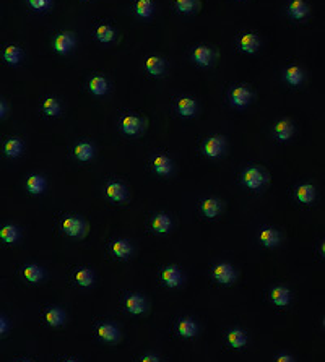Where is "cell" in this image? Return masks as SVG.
Returning a JSON list of instances; mask_svg holds the SVG:
<instances>
[{
	"instance_id": "cell-1",
	"label": "cell",
	"mask_w": 325,
	"mask_h": 362,
	"mask_svg": "<svg viewBox=\"0 0 325 362\" xmlns=\"http://www.w3.org/2000/svg\"><path fill=\"white\" fill-rule=\"evenodd\" d=\"M265 176L260 169H255V167H249L244 171V176H242V182L246 187H249L252 190L255 188H260L265 184Z\"/></svg>"
},
{
	"instance_id": "cell-2",
	"label": "cell",
	"mask_w": 325,
	"mask_h": 362,
	"mask_svg": "<svg viewBox=\"0 0 325 362\" xmlns=\"http://www.w3.org/2000/svg\"><path fill=\"white\" fill-rule=\"evenodd\" d=\"M213 276H215V280L218 283H221V284H228V283H231L234 280V270L231 268V265H226V263H219L215 266V270H213Z\"/></svg>"
},
{
	"instance_id": "cell-3",
	"label": "cell",
	"mask_w": 325,
	"mask_h": 362,
	"mask_svg": "<svg viewBox=\"0 0 325 362\" xmlns=\"http://www.w3.org/2000/svg\"><path fill=\"white\" fill-rule=\"evenodd\" d=\"M62 229L67 234H70L73 237H78L85 231V224H83L82 220H78V218H65L64 223H62Z\"/></svg>"
},
{
	"instance_id": "cell-4",
	"label": "cell",
	"mask_w": 325,
	"mask_h": 362,
	"mask_svg": "<svg viewBox=\"0 0 325 362\" xmlns=\"http://www.w3.org/2000/svg\"><path fill=\"white\" fill-rule=\"evenodd\" d=\"M162 281H165L169 288H176L182 281V276L177 266H168V268L162 270Z\"/></svg>"
},
{
	"instance_id": "cell-5",
	"label": "cell",
	"mask_w": 325,
	"mask_h": 362,
	"mask_svg": "<svg viewBox=\"0 0 325 362\" xmlns=\"http://www.w3.org/2000/svg\"><path fill=\"white\" fill-rule=\"evenodd\" d=\"M204 151L210 156V158H218L219 153L223 151V140L218 137H212L205 141L204 145Z\"/></svg>"
},
{
	"instance_id": "cell-6",
	"label": "cell",
	"mask_w": 325,
	"mask_h": 362,
	"mask_svg": "<svg viewBox=\"0 0 325 362\" xmlns=\"http://www.w3.org/2000/svg\"><path fill=\"white\" fill-rule=\"evenodd\" d=\"M98 336L103 341H117L120 335H119V330L114 325H109V323H103V325L98 327Z\"/></svg>"
},
{
	"instance_id": "cell-7",
	"label": "cell",
	"mask_w": 325,
	"mask_h": 362,
	"mask_svg": "<svg viewBox=\"0 0 325 362\" xmlns=\"http://www.w3.org/2000/svg\"><path fill=\"white\" fill-rule=\"evenodd\" d=\"M249 99H251V91L244 87H237L231 91V101L234 106L242 108V106H246Z\"/></svg>"
},
{
	"instance_id": "cell-8",
	"label": "cell",
	"mask_w": 325,
	"mask_h": 362,
	"mask_svg": "<svg viewBox=\"0 0 325 362\" xmlns=\"http://www.w3.org/2000/svg\"><path fill=\"white\" fill-rule=\"evenodd\" d=\"M120 127H122L124 133H127V135H135V133L140 130V120L135 116H126L120 122Z\"/></svg>"
},
{
	"instance_id": "cell-9",
	"label": "cell",
	"mask_w": 325,
	"mask_h": 362,
	"mask_svg": "<svg viewBox=\"0 0 325 362\" xmlns=\"http://www.w3.org/2000/svg\"><path fill=\"white\" fill-rule=\"evenodd\" d=\"M177 331H179V335H182L186 338H192V336L197 335V325H195L194 320L182 318L177 325Z\"/></svg>"
},
{
	"instance_id": "cell-10",
	"label": "cell",
	"mask_w": 325,
	"mask_h": 362,
	"mask_svg": "<svg viewBox=\"0 0 325 362\" xmlns=\"http://www.w3.org/2000/svg\"><path fill=\"white\" fill-rule=\"evenodd\" d=\"M72 46H73V37L70 34L64 33V34H59L55 37L54 47L59 54H67V51H69Z\"/></svg>"
},
{
	"instance_id": "cell-11",
	"label": "cell",
	"mask_w": 325,
	"mask_h": 362,
	"mask_svg": "<svg viewBox=\"0 0 325 362\" xmlns=\"http://www.w3.org/2000/svg\"><path fill=\"white\" fill-rule=\"evenodd\" d=\"M270 297L273 301V304H276V306H288V302H290V292L286 288H273L272 292H270Z\"/></svg>"
},
{
	"instance_id": "cell-12",
	"label": "cell",
	"mask_w": 325,
	"mask_h": 362,
	"mask_svg": "<svg viewBox=\"0 0 325 362\" xmlns=\"http://www.w3.org/2000/svg\"><path fill=\"white\" fill-rule=\"evenodd\" d=\"M126 307L132 313L138 315V313H143V310H145V299H143L141 296H129L126 299Z\"/></svg>"
},
{
	"instance_id": "cell-13",
	"label": "cell",
	"mask_w": 325,
	"mask_h": 362,
	"mask_svg": "<svg viewBox=\"0 0 325 362\" xmlns=\"http://www.w3.org/2000/svg\"><path fill=\"white\" fill-rule=\"evenodd\" d=\"M151 226L156 232L166 234L169 231V227H171V220H169V216H166V215H156L155 218H153Z\"/></svg>"
},
{
	"instance_id": "cell-14",
	"label": "cell",
	"mask_w": 325,
	"mask_h": 362,
	"mask_svg": "<svg viewBox=\"0 0 325 362\" xmlns=\"http://www.w3.org/2000/svg\"><path fill=\"white\" fill-rule=\"evenodd\" d=\"M296 197H298V200L301 203H311L312 200L315 198V190L309 184L301 185L298 190H296Z\"/></svg>"
},
{
	"instance_id": "cell-15",
	"label": "cell",
	"mask_w": 325,
	"mask_h": 362,
	"mask_svg": "<svg viewBox=\"0 0 325 362\" xmlns=\"http://www.w3.org/2000/svg\"><path fill=\"white\" fill-rule=\"evenodd\" d=\"M106 194L111 200H114V202H120V200L126 198V188H124L120 184L114 182L106 187Z\"/></svg>"
},
{
	"instance_id": "cell-16",
	"label": "cell",
	"mask_w": 325,
	"mask_h": 362,
	"mask_svg": "<svg viewBox=\"0 0 325 362\" xmlns=\"http://www.w3.org/2000/svg\"><path fill=\"white\" fill-rule=\"evenodd\" d=\"M228 343L231 345L233 348H242L246 343H247V338L244 335V331L241 330H233L228 333Z\"/></svg>"
},
{
	"instance_id": "cell-17",
	"label": "cell",
	"mask_w": 325,
	"mask_h": 362,
	"mask_svg": "<svg viewBox=\"0 0 325 362\" xmlns=\"http://www.w3.org/2000/svg\"><path fill=\"white\" fill-rule=\"evenodd\" d=\"M210 59H212V51L208 49V47H204V46H198L195 47L194 51V60L200 65H208L210 63Z\"/></svg>"
},
{
	"instance_id": "cell-18",
	"label": "cell",
	"mask_w": 325,
	"mask_h": 362,
	"mask_svg": "<svg viewBox=\"0 0 325 362\" xmlns=\"http://www.w3.org/2000/svg\"><path fill=\"white\" fill-rule=\"evenodd\" d=\"M65 315H64V312L60 309H49L46 312V322L49 323V325L52 327H59L62 325V322H64Z\"/></svg>"
},
{
	"instance_id": "cell-19",
	"label": "cell",
	"mask_w": 325,
	"mask_h": 362,
	"mask_svg": "<svg viewBox=\"0 0 325 362\" xmlns=\"http://www.w3.org/2000/svg\"><path fill=\"white\" fill-rule=\"evenodd\" d=\"M290 13L296 20H301L306 15H308V7L302 2V0H293L290 5Z\"/></svg>"
},
{
	"instance_id": "cell-20",
	"label": "cell",
	"mask_w": 325,
	"mask_h": 362,
	"mask_svg": "<svg viewBox=\"0 0 325 362\" xmlns=\"http://www.w3.org/2000/svg\"><path fill=\"white\" fill-rule=\"evenodd\" d=\"M285 78H286V81H288L290 84H293V87H294V84H299L302 81V72H301L299 67L293 65V67H290V69H286Z\"/></svg>"
},
{
	"instance_id": "cell-21",
	"label": "cell",
	"mask_w": 325,
	"mask_h": 362,
	"mask_svg": "<svg viewBox=\"0 0 325 362\" xmlns=\"http://www.w3.org/2000/svg\"><path fill=\"white\" fill-rule=\"evenodd\" d=\"M112 252H114V255L120 257V259H126V257L130 255L132 247H130V244L127 241L119 239V241H116V242L112 244Z\"/></svg>"
},
{
	"instance_id": "cell-22",
	"label": "cell",
	"mask_w": 325,
	"mask_h": 362,
	"mask_svg": "<svg viewBox=\"0 0 325 362\" xmlns=\"http://www.w3.org/2000/svg\"><path fill=\"white\" fill-rule=\"evenodd\" d=\"M153 167H155V171L161 176H166L171 173V163L166 156H156L155 161H153Z\"/></svg>"
},
{
	"instance_id": "cell-23",
	"label": "cell",
	"mask_w": 325,
	"mask_h": 362,
	"mask_svg": "<svg viewBox=\"0 0 325 362\" xmlns=\"http://www.w3.org/2000/svg\"><path fill=\"white\" fill-rule=\"evenodd\" d=\"M202 211H204V215L208 216V218H215V216L219 213V203H218V200H215V198L205 200V202L202 203Z\"/></svg>"
},
{
	"instance_id": "cell-24",
	"label": "cell",
	"mask_w": 325,
	"mask_h": 362,
	"mask_svg": "<svg viewBox=\"0 0 325 362\" xmlns=\"http://www.w3.org/2000/svg\"><path fill=\"white\" fill-rule=\"evenodd\" d=\"M260 241H262V244L265 247H273V245L278 244L280 236H278V232L273 231V229H263L260 232Z\"/></svg>"
},
{
	"instance_id": "cell-25",
	"label": "cell",
	"mask_w": 325,
	"mask_h": 362,
	"mask_svg": "<svg viewBox=\"0 0 325 362\" xmlns=\"http://www.w3.org/2000/svg\"><path fill=\"white\" fill-rule=\"evenodd\" d=\"M23 274H25V278L28 281L37 283V281H41V278H43V270L36 265H28L26 268L23 270Z\"/></svg>"
},
{
	"instance_id": "cell-26",
	"label": "cell",
	"mask_w": 325,
	"mask_h": 362,
	"mask_svg": "<svg viewBox=\"0 0 325 362\" xmlns=\"http://www.w3.org/2000/svg\"><path fill=\"white\" fill-rule=\"evenodd\" d=\"M75 156L80 161H90L93 158V146L90 143H80V145L75 148Z\"/></svg>"
},
{
	"instance_id": "cell-27",
	"label": "cell",
	"mask_w": 325,
	"mask_h": 362,
	"mask_svg": "<svg viewBox=\"0 0 325 362\" xmlns=\"http://www.w3.org/2000/svg\"><path fill=\"white\" fill-rule=\"evenodd\" d=\"M241 47L246 52H254L259 47V39L255 34H244L241 37Z\"/></svg>"
},
{
	"instance_id": "cell-28",
	"label": "cell",
	"mask_w": 325,
	"mask_h": 362,
	"mask_svg": "<svg viewBox=\"0 0 325 362\" xmlns=\"http://www.w3.org/2000/svg\"><path fill=\"white\" fill-rule=\"evenodd\" d=\"M275 132H276V137H278L280 140H288L291 137V133H293V127H291L290 122L281 120V122L276 123Z\"/></svg>"
},
{
	"instance_id": "cell-29",
	"label": "cell",
	"mask_w": 325,
	"mask_h": 362,
	"mask_svg": "<svg viewBox=\"0 0 325 362\" xmlns=\"http://www.w3.org/2000/svg\"><path fill=\"white\" fill-rule=\"evenodd\" d=\"M179 112L182 114L186 117H190L192 114L195 112V101L194 99H189V98H182L177 104Z\"/></svg>"
},
{
	"instance_id": "cell-30",
	"label": "cell",
	"mask_w": 325,
	"mask_h": 362,
	"mask_svg": "<svg viewBox=\"0 0 325 362\" xmlns=\"http://www.w3.org/2000/svg\"><path fill=\"white\" fill-rule=\"evenodd\" d=\"M26 187L31 194H41L44 190V179L41 176H31L28 179Z\"/></svg>"
},
{
	"instance_id": "cell-31",
	"label": "cell",
	"mask_w": 325,
	"mask_h": 362,
	"mask_svg": "<svg viewBox=\"0 0 325 362\" xmlns=\"http://www.w3.org/2000/svg\"><path fill=\"white\" fill-rule=\"evenodd\" d=\"M90 90H91L94 94H98V96H103V94L106 93V90H108L106 80H104L103 77H94V78H91V81H90Z\"/></svg>"
},
{
	"instance_id": "cell-32",
	"label": "cell",
	"mask_w": 325,
	"mask_h": 362,
	"mask_svg": "<svg viewBox=\"0 0 325 362\" xmlns=\"http://www.w3.org/2000/svg\"><path fill=\"white\" fill-rule=\"evenodd\" d=\"M22 148H23V143L18 140V138H12V140H8V141L5 143L4 151H5L8 156H16V155H20Z\"/></svg>"
},
{
	"instance_id": "cell-33",
	"label": "cell",
	"mask_w": 325,
	"mask_h": 362,
	"mask_svg": "<svg viewBox=\"0 0 325 362\" xmlns=\"http://www.w3.org/2000/svg\"><path fill=\"white\" fill-rule=\"evenodd\" d=\"M18 229L15 226H4L0 229V239L5 241V242H15L18 239Z\"/></svg>"
},
{
	"instance_id": "cell-34",
	"label": "cell",
	"mask_w": 325,
	"mask_h": 362,
	"mask_svg": "<svg viewBox=\"0 0 325 362\" xmlns=\"http://www.w3.org/2000/svg\"><path fill=\"white\" fill-rule=\"evenodd\" d=\"M147 70L151 75H161L162 70H165V63H162V60L158 59V57H150L147 60Z\"/></svg>"
},
{
	"instance_id": "cell-35",
	"label": "cell",
	"mask_w": 325,
	"mask_h": 362,
	"mask_svg": "<svg viewBox=\"0 0 325 362\" xmlns=\"http://www.w3.org/2000/svg\"><path fill=\"white\" fill-rule=\"evenodd\" d=\"M20 57H22V51L15 46H8L5 49V52H4V59L8 63H13V65L20 62Z\"/></svg>"
},
{
	"instance_id": "cell-36",
	"label": "cell",
	"mask_w": 325,
	"mask_h": 362,
	"mask_svg": "<svg viewBox=\"0 0 325 362\" xmlns=\"http://www.w3.org/2000/svg\"><path fill=\"white\" fill-rule=\"evenodd\" d=\"M135 10H137V15L141 16V18H148L153 12V4L151 0H138L137 5H135Z\"/></svg>"
},
{
	"instance_id": "cell-37",
	"label": "cell",
	"mask_w": 325,
	"mask_h": 362,
	"mask_svg": "<svg viewBox=\"0 0 325 362\" xmlns=\"http://www.w3.org/2000/svg\"><path fill=\"white\" fill-rule=\"evenodd\" d=\"M43 108H44V112L47 114V116H57V114H59V111H60L59 102H57L54 98L46 99L44 104H43Z\"/></svg>"
},
{
	"instance_id": "cell-38",
	"label": "cell",
	"mask_w": 325,
	"mask_h": 362,
	"mask_svg": "<svg viewBox=\"0 0 325 362\" xmlns=\"http://www.w3.org/2000/svg\"><path fill=\"white\" fill-rule=\"evenodd\" d=\"M75 278L80 286H85V288H87V286H90L93 283V273L90 270H78Z\"/></svg>"
},
{
	"instance_id": "cell-39",
	"label": "cell",
	"mask_w": 325,
	"mask_h": 362,
	"mask_svg": "<svg viewBox=\"0 0 325 362\" xmlns=\"http://www.w3.org/2000/svg\"><path fill=\"white\" fill-rule=\"evenodd\" d=\"M96 36H98V39L101 42H109V41H112V37H114V31L111 30L108 25H103V26L98 28Z\"/></svg>"
},
{
	"instance_id": "cell-40",
	"label": "cell",
	"mask_w": 325,
	"mask_h": 362,
	"mask_svg": "<svg viewBox=\"0 0 325 362\" xmlns=\"http://www.w3.org/2000/svg\"><path fill=\"white\" fill-rule=\"evenodd\" d=\"M177 2V7H179V10L180 12H192V8H194V5H195V2L194 0H176Z\"/></svg>"
},
{
	"instance_id": "cell-41",
	"label": "cell",
	"mask_w": 325,
	"mask_h": 362,
	"mask_svg": "<svg viewBox=\"0 0 325 362\" xmlns=\"http://www.w3.org/2000/svg\"><path fill=\"white\" fill-rule=\"evenodd\" d=\"M30 4L33 5V8H36V10H43V8L49 5V0H30Z\"/></svg>"
},
{
	"instance_id": "cell-42",
	"label": "cell",
	"mask_w": 325,
	"mask_h": 362,
	"mask_svg": "<svg viewBox=\"0 0 325 362\" xmlns=\"http://www.w3.org/2000/svg\"><path fill=\"white\" fill-rule=\"evenodd\" d=\"M141 362H159V359L156 356H145L141 359Z\"/></svg>"
},
{
	"instance_id": "cell-43",
	"label": "cell",
	"mask_w": 325,
	"mask_h": 362,
	"mask_svg": "<svg viewBox=\"0 0 325 362\" xmlns=\"http://www.w3.org/2000/svg\"><path fill=\"white\" fill-rule=\"evenodd\" d=\"M276 362H294L290 356H278V359H276Z\"/></svg>"
},
{
	"instance_id": "cell-44",
	"label": "cell",
	"mask_w": 325,
	"mask_h": 362,
	"mask_svg": "<svg viewBox=\"0 0 325 362\" xmlns=\"http://www.w3.org/2000/svg\"><path fill=\"white\" fill-rule=\"evenodd\" d=\"M5 330H7V322L4 318H0V335L5 333Z\"/></svg>"
},
{
	"instance_id": "cell-45",
	"label": "cell",
	"mask_w": 325,
	"mask_h": 362,
	"mask_svg": "<svg viewBox=\"0 0 325 362\" xmlns=\"http://www.w3.org/2000/svg\"><path fill=\"white\" fill-rule=\"evenodd\" d=\"M4 112H5V106H4V104H2V102H0V117H2V116H4Z\"/></svg>"
},
{
	"instance_id": "cell-46",
	"label": "cell",
	"mask_w": 325,
	"mask_h": 362,
	"mask_svg": "<svg viewBox=\"0 0 325 362\" xmlns=\"http://www.w3.org/2000/svg\"><path fill=\"white\" fill-rule=\"evenodd\" d=\"M65 362H76V360H65Z\"/></svg>"
}]
</instances>
